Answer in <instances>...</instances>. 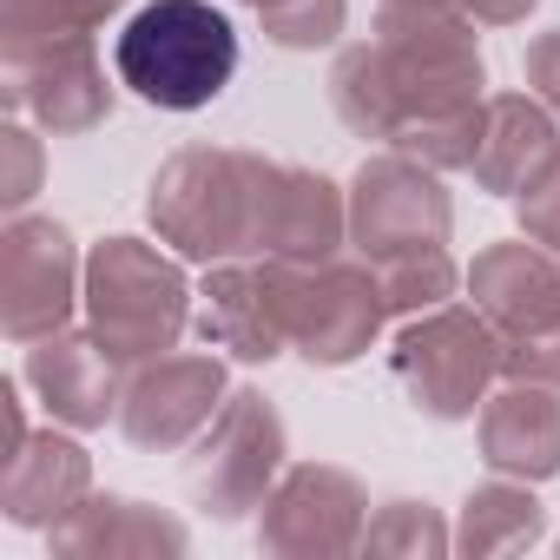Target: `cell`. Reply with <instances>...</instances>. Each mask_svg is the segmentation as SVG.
Segmentation results:
<instances>
[{
  "instance_id": "52a82bcc",
  "label": "cell",
  "mask_w": 560,
  "mask_h": 560,
  "mask_svg": "<svg viewBox=\"0 0 560 560\" xmlns=\"http://www.w3.org/2000/svg\"><path fill=\"white\" fill-rule=\"evenodd\" d=\"M291 435H284V416H277V402L264 389H231L224 409L211 416V429L198 435L191 462H185V494L205 521L231 527L244 521L250 508H264V494L277 488V475H284L291 462Z\"/></svg>"
},
{
  "instance_id": "5bb4252c",
  "label": "cell",
  "mask_w": 560,
  "mask_h": 560,
  "mask_svg": "<svg viewBox=\"0 0 560 560\" xmlns=\"http://www.w3.org/2000/svg\"><path fill=\"white\" fill-rule=\"evenodd\" d=\"M21 376L27 389L47 402V416L60 429H106L119 422V402H126V363L93 337V330H54L40 343H27L21 357Z\"/></svg>"
},
{
  "instance_id": "8fae6325",
  "label": "cell",
  "mask_w": 560,
  "mask_h": 560,
  "mask_svg": "<svg viewBox=\"0 0 560 560\" xmlns=\"http://www.w3.org/2000/svg\"><path fill=\"white\" fill-rule=\"evenodd\" d=\"M0 86H8V113L34 119L54 139L93 132L113 119L119 86L106 80L100 40H34V47H0Z\"/></svg>"
},
{
  "instance_id": "4dcf8cb0",
  "label": "cell",
  "mask_w": 560,
  "mask_h": 560,
  "mask_svg": "<svg viewBox=\"0 0 560 560\" xmlns=\"http://www.w3.org/2000/svg\"><path fill=\"white\" fill-rule=\"evenodd\" d=\"M244 8H250V14H264V8H284V0H244Z\"/></svg>"
},
{
  "instance_id": "6da1fadb",
  "label": "cell",
  "mask_w": 560,
  "mask_h": 560,
  "mask_svg": "<svg viewBox=\"0 0 560 560\" xmlns=\"http://www.w3.org/2000/svg\"><path fill=\"white\" fill-rule=\"evenodd\" d=\"M488 60L475 21L442 0H376V34L337 47L330 106L357 139H383L435 172H468Z\"/></svg>"
},
{
  "instance_id": "603a6c76",
  "label": "cell",
  "mask_w": 560,
  "mask_h": 560,
  "mask_svg": "<svg viewBox=\"0 0 560 560\" xmlns=\"http://www.w3.org/2000/svg\"><path fill=\"white\" fill-rule=\"evenodd\" d=\"M376 277H383L389 317H422V311H435V304H448V298H455V284H462L468 270L448 257V244H435V250L383 257V264H376Z\"/></svg>"
},
{
  "instance_id": "5b68a950",
  "label": "cell",
  "mask_w": 560,
  "mask_h": 560,
  "mask_svg": "<svg viewBox=\"0 0 560 560\" xmlns=\"http://www.w3.org/2000/svg\"><path fill=\"white\" fill-rule=\"evenodd\" d=\"M264 270H270L284 337L311 370H350L357 357L376 350L389 324V298H383V277L370 257H324V264L264 257Z\"/></svg>"
},
{
  "instance_id": "3957f363",
  "label": "cell",
  "mask_w": 560,
  "mask_h": 560,
  "mask_svg": "<svg viewBox=\"0 0 560 560\" xmlns=\"http://www.w3.org/2000/svg\"><path fill=\"white\" fill-rule=\"evenodd\" d=\"M191 277L178 250H159L145 237H100L86 250V330L126 363H152L172 357L178 337L191 330Z\"/></svg>"
},
{
  "instance_id": "277c9868",
  "label": "cell",
  "mask_w": 560,
  "mask_h": 560,
  "mask_svg": "<svg viewBox=\"0 0 560 560\" xmlns=\"http://www.w3.org/2000/svg\"><path fill=\"white\" fill-rule=\"evenodd\" d=\"M257 172L264 152L244 145H178L145 191V218L159 244H172L185 264H224L250 257L257 237Z\"/></svg>"
},
{
  "instance_id": "8992f818",
  "label": "cell",
  "mask_w": 560,
  "mask_h": 560,
  "mask_svg": "<svg viewBox=\"0 0 560 560\" xmlns=\"http://www.w3.org/2000/svg\"><path fill=\"white\" fill-rule=\"evenodd\" d=\"M389 370L429 422H468V416H481V402L501 376V330L475 304L448 298L422 317H402V330L389 343Z\"/></svg>"
},
{
  "instance_id": "e0dca14e",
  "label": "cell",
  "mask_w": 560,
  "mask_h": 560,
  "mask_svg": "<svg viewBox=\"0 0 560 560\" xmlns=\"http://www.w3.org/2000/svg\"><path fill=\"white\" fill-rule=\"evenodd\" d=\"M462 284L501 337H521V330H540L560 317V257L534 237H508V244L475 250Z\"/></svg>"
},
{
  "instance_id": "30bf717a",
  "label": "cell",
  "mask_w": 560,
  "mask_h": 560,
  "mask_svg": "<svg viewBox=\"0 0 560 560\" xmlns=\"http://www.w3.org/2000/svg\"><path fill=\"white\" fill-rule=\"evenodd\" d=\"M370 488L337 462H291L257 508V547L277 560H337L363 553Z\"/></svg>"
},
{
  "instance_id": "484cf974",
  "label": "cell",
  "mask_w": 560,
  "mask_h": 560,
  "mask_svg": "<svg viewBox=\"0 0 560 560\" xmlns=\"http://www.w3.org/2000/svg\"><path fill=\"white\" fill-rule=\"evenodd\" d=\"M40 191V139L21 126V113L8 119V132H0V205H8V218L14 211H27V198Z\"/></svg>"
},
{
  "instance_id": "ac0fdd59",
  "label": "cell",
  "mask_w": 560,
  "mask_h": 560,
  "mask_svg": "<svg viewBox=\"0 0 560 560\" xmlns=\"http://www.w3.org/2000/svg\"><path fill=\"white\" fill-rule=\"evenodd\" d=\"M86 494H93V455L60 429H34L0 468V514L34 534L60 527Z\"/></svg>"
},
{
  "instance_id": "f546056e",
  "label": "cell",
  "mask_w": 560,
  "mask_h": 560,
  "mask_svg": "<svg viewBox=\"0 0 560 560\" xmlns=\"http://www.w3.org/2000/svg\"><path fill=\"white\" fill-rule=\"evenodd\" d=\"M442 8H455V14H468L475 27H521L540 0H442Z\"/></svg>"
},
{
  "instance_id": "2e32d148",
  "label": "cell",
  "mask_w": 560,
  "mask_h": 560,
  "mask_svg": "<svg viewBox=\"0 0 560 560\" xmlns=\"http://www.w3.org/2000/svg\"><path fill=\"white\" fill-rule=\"evenodd\" d=\"M475 448L494 475L514 481H553L560 475V389L553 383H508L488 389L475 416Z\"/></svg>"
},
{
  "instance_id": "d6986e66",
  "label": "cell",
  "mask_w": 560,
  "mask_h": 560,
  "mask_svg": "<svg viewBox=\"0 0 560 560\" xmlns=\"http://www.w3.org/2000/svg\"><path fill=\"white\" fill-rule=\"evenodd\" d=\"M560 145V119L534 100V93H488L481 100V132H475V191L494 198H521L527 178L553 159Z\"/></svg>"
},
{
  "instance_id": "ffe728a7",
  "label": "cell",
  "mask_w": 560,
  "mask_h": 560,
  "mask_svg": "<svg viewBox=\"0 0 560 560\" xmlns=\"http://www.w3.org/2000/svg\"><path fill=\"white\" fill-rule=\"evenodd\" d=\"M60 560H119V553H185L191 534L178 514L132 501V494H86L60 527H47Z\"/></svg>"
},
{
  "instance_id": "9a60e30c",
  "label": "cell",
  "mask_w": 560,
  "mask_h": 560,
  "mask_svg": "<svg viewBox=\"0 0 560 560\" xmlns=\"http://www.w3.org/2000/svg\"><path fill=\"white\" fill-rule=\"evenodd\" d=\"M205 350H224L237 363H277L291 350L284 317H277L270 298V270L264 257H224L205 264V284H198V311H191Z\"/></svg>"
},
{
  "instance_id": "cb8c5ba5",
  "label": "cell",
  "mask_w": 560,
  "mask_h": 560,
  "mask_svg": "<svg viewBox=\"0 0 560 560\" xmlns=\"http://www.w3.org/2000/svg\"><path fill=\"white\" fill-rule=\"evenodd\" d=\"M455 547V527L429 501H383L363 527V553H402V560H435Z\"/></svg>"
},
{
  "instance_id": "4316f807",
  "label": "cell",
  "mask_w": 560,
  "mask_h": 560,
  "mask_svg": "<svg viewBox=\"0 0 560 560\" xmlns=\"http://www.w3.org/2000/svg\"><path fill=\"white\" fill-rule=\"evenodd\" d=\"M501 376L508 383H553L560 389V317L521 337H501Z\"/></svg>"
},
{
  "instance_id": "f1b7e54d",
  "label": "cell",
  "mask_w": 560,
  "mask_h": 560,
  "mask_svg": "<svg viewBox=\"0 0 560 560\" xmlns=\"http://www.w3.org/2000/svg\"><path fill=\"white\" fill-rule=\"evenodd\" d=\"M521 80H527V93L560 119V27H547V34L527 40V54H521Z\"/></svg>"
},
{
  "instance_id": "9c48e42d",
  "label": "cell",
  "mask_w": 560,
  "mask_h": 560,
  "mask_svg": "<svg viewBox=\"0 0 560 560\" xmlns=\"http://www.w3.org/2000/svg\"><path fill=\"white\" fill-rule=\"evenodd\" d=\"M455 231V198L442 185L435 165L409 159V152H370L350 178V244L357 257L383 264V257H409V250H435Z\"/></svg>"
},
{
  "instance_id": "83f0119b",
  "label": "cell",
  "mask_w": 560,
  "mask_h": 560,
  "mask_svg": "<svg viewBox=\"0 0 560 560\" xmlns=\"http://www.w3.org/2000/svg\"><path fill=\"white\" fill-rule=\"evenodd\" d=\"M514 211H521V237L560 250V145H553V159L527 178V191L514 198Z\"/></svg>"
},
{
  "instance_id": "d6a6232c",
  "label": "cell",
  "mask_w": 560,
  "mask_h": 560,
  "mask_svg": "<svg viewBox=\"0 0 560 560\" xmlns=\"http://www.w3.org/2000/svg\"><path fill=\"white\" fill-rule=\"evenodd\" d=\"M553 257H560V250H553Z\"/></svg>"
},
{
  "instance_id": "7402d4cb",
  "label": "cell",
  "mask_w": 560,
  "mask_h": 560,
  "mask_svg": "<svg viewBox=\"0 0 560 560\" xmlns=\"http://www.w3.org/2000/svg\"><path fill=\"white\" fill-rule=\"evenodd\" d=\"M132 0H0V47H34V40H80L100 34Z\"/></svg>"
},
{
  "instance_id": "ba28073f",
  "label": "cell",
  "mask_w": 560,
  "mask_h": 560,
  "mask_svg": "<svg viewBox=\"0 0 560 560\" xmlns=\"http://www.w3.org/2000/svg\"><path fill=\"white\" fill-rule=\"evenodd\" d=\"M86 304V257L60 218L14 211L0 231V330L8 343H40Z\"/></svg>"
},
{
  "instance_id": "d4e9b609",
  "label": "cell",
  "mask_w": 560,
  "mask_h": 560,
  "mask_svg": "<svg viewBox=\"0 0 560 560\" xmlns=\"http://www.w3.org/2000/svg\"><path fill=\"white\" fill-rule=\"evenodd\" d=\"M257 27H264L270 47H284V54H317V47L343 40L350 0H284V8H264Z\"/></svg>"
},
{
  "instance_id": "44dd1931",
  "label": "cell",
  "mask_w": 560,
  "mask_h": 560,
  "mask_svg": "<svg viewBox=\"0 0 560 560\" xmlns=\"http://www.w3.org/2000/svg\"><path fill=\"white\" fill-rule=\"evenodd\" d=\"M547 534V508L534 501V481L494 475L481 488H468L462 521H455V553L488 560V553H527Z\"/></svg>"
},
{
  "instance_id": "7c38bea8",
  "label": "cell",
  "mask_w": 560,
  "mask_h": 560,
  "mask_svg": "<svg viewBox=\"0 0 560 560\" xmlns=\"http://www.w3.org/2000/svg\"><path fill=\"white\" fill-rule=\"evenodd\" d=\"M224 396H231V376H224L218 350L211 357H152V363H139L126 376L119 435L139 455H178L211 429Z\"/></svg>"
},
{
  "instance_id": "4fadbf2b",
  "label": "cell",
  "mask_w": 560,
  "mask_h": 560,
  "mask_svg": "<svg viewBox=\"0 0 560 560\" xmlns=\"http://www.w3.org/2000/svg\"><path fill=\"white\" fill-rule=\"evenodd\" d=\"M343 244H350V191H337L311 165L264 159V172H257V237H250V257L324 264V257H343Z\"/></svg>"
},
{
  "instance_id": "7a4b0ae2",
  "label": "cell",
  "mask_w": 560,
  "mask_h": 560,
  "mask_svg": "<svg viewBox=\"0 0 560 560\" xmlns=\"http://www.w3.org/2000/svg\"><path fill=\"white\" fill-rule=\"evenodd\" d=\"M237 73V27L211 0H145L113 40V80L152 113H205Z\"/></svg>"
},
{
  "instance_id": "1f68e13d",
  "label": "cell",
  "mask_w": 560,
  "mask_h": 560,
  "mask_svg": "<svg viewBox=\"0 0 560 560\" xmlns=\"http://www.w3.org/2000/svg\"><path fill=\"white\" fill-rule=\"evenodd\" d=\"M553 547H560V540H553Z\"/></svg>"
}]
</instances>
